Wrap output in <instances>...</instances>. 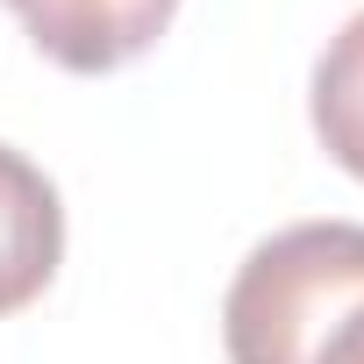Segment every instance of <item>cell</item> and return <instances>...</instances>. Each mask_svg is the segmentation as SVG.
I'll return each instance as SVG.
<instances>
[{
	"label": "cell",
	"mask_w": 364,
	"mask_h": 364,
	"mask_svg": "<svg viewBox=\"0 0 364 364\" xmlns=\"http://www.w3.org/2000/svg\"><path fill=\"white\" fill-rule=\"evenodd\" d=\"M364 307V222H293L264 236L222 300L229 364H314Z\"/></svg>",
	"instance_id": "obj_1"
},
{
	"label": "cell",
	"mask_w": 364,
	"mask_h": 364,
	"mask_svg": "<svg viewBox=\"0 0 364 364\" xmlns=\"http://www.w3.org/2000/svg\"><path fill=\"white\" fill-rule=\"evenodd\" d=\"M8 8L22 15L29 43L50 65L100 79V72H122L129 58H143L171 29L178 0H8Z\"/></svg>",
	"instance_id": "obj_2"
},
{
	"label": "cell",
	"mask_w": 364,
	"mask_h": 364,
	"mask_svg": "<svg viewBox=\"0 0 364 364\" xmlns=\"http://www.w3.org/2000/svg\"><path fill=\"white\" fill-rule=\"evenodd\" d=\"M65 257V208L43 164H29L15 143H0V314H22Z\"/></svg>",
	"instance_id": "obj_3"
},
{
	"label": "cell",
	"mask_w": 364,
	"mask_h": 364,
	"mask_svg": "<svg viewBox=\"0 0 364 364\" xmlns=\"http://www.w3.org/2000/svg\"><path fill=\"white\" fill-rule=\"evenodd\" d=\"M307 114H314L321 150L350 178H364V15H350L343 36H328L314 86H307Z\"/></svg>",
	"instance_id": "obj_4"
},
{
	"label": "cell",
	"mask_w": 364,
	"mask_h": 364,
	"mask_svg": "<svg viewBox=\"0 0 364 364\" xmlns=\"http://www.w3.org/2000/svg\"><path fill=\"white\" fill-rule=\"evenodd\" d=\"M314 364H364V307H357V314L321 343V357H314Z\"/></svg>",
	"instance_id": "obj_5"
}]
</instances>
